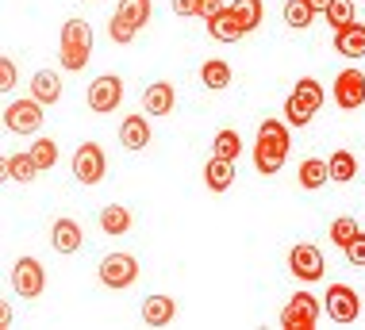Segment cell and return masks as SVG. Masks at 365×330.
<instances>
[{"label":"cell","mask_w":365,"mask_h":330,"mask_svg":"<svg viewBox=\"0 0 365 330\" xmlns=\"http://www.w3.org/2000/svg\"><path fill=\"white\" fill-rule=\"evenodd\" d=\"M289 158V123L284 119H262L258 123V143H254V165L262 177L281 173Z\"/></svg>","instance_id":"obj_1"},{"label":"cell","mask_w":365,"mask_h":330,"mask_svg":"<svg viewBox=\"0 0 365 330\" xmlns=\"http://www.w3.org/2000/svg\"><path fill=\"white\" fill-rule=\"evenodd\" d=\"M88 58H93V27H88V19H66L62 24V38H58V62L62 69H77L88 66Z\"/></svg>","instance_id":"obj_2"},{"label":"cell","mask_w":365,"mask_h":330,"mask_svg":"<svg viewBox=\"0 0 365 330\" xmlns=\"http://www.w3.org/2000/svg\"><path fill=\"white\" fill-rule=\"evenodd\" d=\"M43 108L38 100H12V104L4 108V127L12 135H38L43 131Z\"/></svg>","instance_id":"obj_3"},{"label":"cell","mask_w":365,"mask_h":330,"mask_svg":"<svg viewBox=\"0 0 365 330\" xmlns=\"http://www.w3.org/2000/svg\"><path fill=\"white\" fill-rule=\"evenodd\" d=\"M319 299H315L312 292H296L289 304L281 307V326L284 330H315V323H319Z\"/></svg>","instance_id":"obj_4"},{"label":"cell","mask_w":365,"mask_h":330,"mask_svg":"<svg viewBox=\"0 0 365 330\" xmlns=\"http://www.w3.org/2000/svg\"><path fill=\"white\" fill-rule=\"evenodd\" d=\"M323 311H327L334 323L350 326V323H358V315H361V296L354 292L350 284H331L327 299H323Z\"/></svg>","instance_id":"obj_5"},{"label":"cell","mask_w":365,"mask_h":330,"mask_svg":"<svg viewBox=\"0 0 365 330\" xmlns=\"http://www.w3.org/2000/svg\"><path fill=\"white\" fill-rule=\"evenodd\" d=\"M289 273L296 277V281L312 284V281H323V273H327V265H323V254L319 246L312 242H300L289 249Z\"/></svg>","instance_id":"obj_6"},{"label":"cell","mask_w":365,"mask_h":330,"mask_svg":"<svg viewBox=\"0 0 365 330\" xmlns=\"http://www.w3.org/2000/svg\"><path fill=\"white\" fill-rule=\"evenodd\" d=\"M101 281L104 288H131L139 281V262H135L131 254H104L101 257Z\"/></svg>","instance_id":"obj_7"},{"label":"cell","mask_w":365,"mask_h":330,"mask_svg":"<svg viewBox=\"0 0 365 330\" xmlns=\"http://www.w3.org/2000/svg\"><path fill=\"white\" fill-rule=\"evenodd\" d=\"M43 288H46L43 265H38L35 257H19L12 265V292L24 296V299H35V296H43Z\"/></svg>","instance_id":"obj_8"},{"label":"cell","mask_w":365,"mask_h":330,"mask_svg":"<svg viewBox=\"0 0 365 330\" xmlns=\"http://www.w3.org/2000/svg\"><path fill=\"white\" fill-rule=\"evenodd\" d=\"M104 169H108V162H104V150L96 146V143H81L77 146V154H73V177L81 185H101L104 181Z\"/></svg>","instance_id":"obj_9"},{"label":"cell","mask_w":365,"mask_h":330,"mask_svg":"<svg viewBox=\"0 0 365 330\" xmlns=\"http://www.w3.org/2000/svg\"><path fill=\"white\" fill-rule=\"evenodd\" d=\"M334 104H339L342 112H358L365 104V73L361 69H342V73L334 77Z\"/></svg>","instance_id":"obj_10"},{"label":"cell","mask_w":365,"mask_h":330,"mask_svg":"<svg viewBox=\"0 0 365 330\" xmlns=\"http://www.w3.org/2000/svg\"><path fill=\"white\" fill-rule=\"evenodd\" d=\"M123 104V81L120 77H112V73H104V77H96L93 85H88V108L93 112H115V108Z\"/></svg>","instance_id":"obj_11"},{"label":"cell","mask_w":365,"mask_h":330,"mask_svg":"<svg viewBox=\"0 0 365 330\" xmlns=\"http://www.w3.org/2000/svg\"><path fill=\"white\" fill-rule=\"evenodd\" d=\"M177 108V93L170 81H154L143 88V112L146 115H170Z\"/></svg>","instance_id":"obj_12"},{"label":"cell","mask_w":365,"mask_h":330,"mask_svg":"<svg viewBox=\"0 0 365 330\" xmlns=\"http://www.w3.org/2000/svg\"><path fill=\"white\" fill-rule=\"evenodd\" d=\"M208 35L215 38V43H239V38L246 35V27L231 8H220V12L208 19Z\"/></svg>","instance_id":"obj_13"},{"label":"cell","mask_w":365,"mask_h":330,"mask_svg":"<svg viewBox=\"0 0 365 330\" xmlns=\"http://www.w3.org/2000/svg\"><path fill=\"white\" fill-rule=\"evenodd\" d=\"M85 242V231L73 223V219H54V227H51V246H54V254H77Z\"/></svg>","instance_id":"obj_14"},{"label":"cell","mask_w":365,"mask_h":330,"mask_svg":"<svg viewBox=\"0 0 365 330\" xmlns=\"http://www.w3.org/2000/svg\"><path fill=\"white\" fill-rule=\"evenodd\" d=\"M177 319V299L173 296H146L143 304V323L146 326H170Z\"/></svg>","instance_id":"obj_15"},{"label":"cell","mask_w":365,"mask_h":330,"mask_svg":"<svg viewBox=\"0 0 365 330\" xmlns=\"http://www.w3.org/2000/svg\"><path fill=\"white\" fill-rule=\"evenodd\" d=\"M204 185H208V192H227L235 185V162L212 154L208 165H204Z\"/></svg>","instance_id":"obj_16"},{"label":"cell","mask_w":365,"mask_h":330,"mask_svg":"<svg viewBox=\"0 0 365 330\" xmlns=\"http://www.w3.org/2000/svg\"><path fill=\"white\" fill-rule=\"evenodd\" d=\"M31 96L38 100V104H58V100H62V77H58L54 69H35Z\"/></svg>","instance_id":"obj_17"},{"label":"cell","mask_w":365,"mask_h":330,"mask_svg":"<svg viewBox=\"0 0 365 330\" xmlns=\"http://www.w3.org/2000/svg\"><path fill=\"white\" fill-rule=\"evenodd\" d=\"M334 50L342 58H365V24H350L334 31Z\"/></svg>","instance_id":"obj_18"},{"label":"cell","mask_w":365,"mask_h":330,"mask_svg":"<svg viewBox=\"0 0 365 330\" xmlns=\"http://www.w3.org/2000/svg\"><path fill=\"white\" fill-rule=\"evenodd\" d=\"M120 143L127 150H143L150 143V123H146V115H127L120 123Z\"/></svg>","instance_id":"obj_19"},{"label":"cell","mask_w":365,"mask_h":330,"mask_svg":"<svg viewBox=\"0 0 365 330\" xmlns=\"http://www.w3.org/2000/svg\"><path fill=\"white\" fill-rule=\"evenodd\" d=\"M327 181H331V165L323 158H304L300 162V188L315 192V188H323Z\"/></svg>","instance_id":"obj_20"},{"label":"cell","mask_w":365,"mask_h":330,"mask_svg":"<svg viewBox=\"0 0 365 330\" xmlns=\"http://www.w3.org/2000/svg\"><path fill=\"white\" fill-rule=\"evenodd\" d=\"M4 173H8V181H19V185H31L38 173H43V169L35 165V158H31V150H27V154H12L4 162Z\"/></svg>","instance_id":"obj_21"},{"label":"cell","mask_w":365,"mask_h":330,"mask_svg":"<svg viewBox=\"0 0 365 330\" xmlns=\"http://www.w3.org/2000/svg\"><path fill=\"white\" fill-rule=\"evenodd\" d=\"M327 165H331V181L334 185H350L354 173H358V158H354L350 150H334Z\"/></svg>","instance_id":"obj_22"},{"label":"cell","mask_w":365,"mask_h":330,"mask_svg":"<svg viewBox=\"0 0 365 330\" xmlns=\"http://www.w3.org/2000/svg\"><path fill=\"white\" fill-rule=\"evenodd\" d=\"M101 231L104 234H127L131 231V212L120 207V204H108L101 212Z\"/></svg>","instance_id":"obj_23"},{"label":"cell","mask_w":365,"mask_h":330,"mask_svg":"<svg viewBox=\"0 0 365 330\" xmlns=\"http://www.w3.org/2000/svg\"><path fill=\"white\" fill-rule=\"evenodd\" d=\"M315 8L308 4V0H284V24L296 27V31H304V27H312L315 24Z\"/></svg>","instance_id":"obj_24"},{"label":"cell","mask_w":365,"mask_h":330,"mask_svg":"<svg viewBox=\"0 0 365 330\" xmlns=\"http://www.w3.org/2000/svg\"><path fill=\"white\" fill-rule=\"evenodd\" d=\"M200 81L212 88V93H220V88L231 85V66L220 62V58H208V62L200 66Z\"/></svg>","instance_id":"obj_25"},{"label":"cell","mask_w":365,"mask_h":330,"mask_svg":"<svg viewBox=\"0 0 365 330\" xmlns=\"http://www.w3.org/2000/svg\"><path fill=\"white\" fill-rule=\"evenodd\" d=\"M212 154H215V158H227V162H239V154H242V138H239V131L223 127V131L215 135V143H212Z\"/></svg>","instance_id":"obj_26"},{"label":"cell","mask_w":365,"mask_h":330,"mask_svg":"<svg viewBox=\"0 0 365 330\" xmlns=\"http://www.w3.org/2000/svg\"><path fill=\"white\" fill-rule=\"evenodd\" d=\"M231 12L242 19L246 35H250V31H258V27H262V12H265V4H262V0H235Z\"/></svg>","instance_id":"obj_27"},{"label":"cell","mask_w":365,"mask_h":330,"mask_svg":"<svg viewBox=\"0 0 365 330\" xmlns=\"http://www.w3.org/2000/svg\"><path fill=\"white\" fill-rule=\"evenodd\" d=\"M323 19L331 24V31H342V27L358 24V16H354V0H331V8L323 12Z\"/></svg>","instance_id":"obj_28"},{"label":"cell","mask_w":365,"mask_h":330,"mask_svg":"<svg viewBox=\"0 0 365 330\" xmlns=\"http://www.w3.org/2000/svg\"><path fill=\"white\" fill-rule=\"evenodd\" d=\"M292 96L300 100L304 108H312V112H319V108H323V85L312 81V77H300L296 88H292Z\"/></svg>","instance_id":"obj_29"},{"label":"cell","mask_w":365,"mask_h":330,"mask_svg":"<svg viewBox=\"0 0 365 330\" xmlns=\"http://www.w3.org/2000/svg\"><path fill=\"white\" fill-rule=\"evenodd\" d=\"M361 227H358V219H350V215H339L331 223V242L339 246V249H346L350 242H354V234H358Z\"/></svg>","instance_id":"obj_30"},{"label":"cell","mask_w":365,"mask_h":330,"mask_svg":"<svg viewBox=\"0 0 365 330\" xmlns=\"http://www.w3.org/2000/svg\"><path fill=\"white\" fill-rule=\"evenodd\" d=\"M31 158H35V165L43 169V173H46V169H54L58 165V143H54V138H35V143H31Z\"/></svg>","instance_id":"obj_31"},{"label":"cell","mask_w":365,"mask_h":330,"mask_svg":"<svg viewBox=\"0 0 365 330\" xmlns=\"http://www.w3.org/2000/svg\"><path fill=\"white\" fill-rule=\"evenodd\" d=\"M123 19H131L135 27H143L146 19H150V12H154V4L150 0H120V8H115Z\"/></svg>","instance_id":"obj_32"},{"label":"cell","mask_w":365,"mask_h":330,"mask_svg":"<svg viewBox=\"0 0 365 330\" xmlns=\"http://www.w3.org/2000/svg\"><path fill=\"white\" fill-rule=\"evenodd\" d=\"M108 35H112V43H120V46H127L135 35H139V27L131 24V19H123L120 12H115L112 19H108Z\"/></svg>","instance_id":"obj_33"},{"label":"cell","mask_w":365,"mask_h":330,"mask_svg":"<svg viewBox=\"0 0 365 330\" xmlns=\"http://www.w3.org/2000/svg\"><path fill=\"white\" fill-rule=\"evenodd\" d=\"M312 119H315V112H312V108H304L296 96L284 100V123H289V127H308Z\"/></svg>","instance_id":"obj_34"},{"label":"cell","mask_w":365,"mask_h":330,"mask_svg":"<svg viewBox=\"0 0 365 330\" xmlns=\"http://www.w3.org/2000/svg\"><path fill=\"white\" fill-rule=\"evenodd\" d=\"M342 254H346V262H350L354 269H365V231L354 234V242L342 249Z\"/></svg>","instance_id":"obj_35"},{"label":"cell","mask_w":365,"mask_h":330,"mask_svg":"<svg viewBox=\"0 0 365 330\" xmlns=\"http://www.w3.org/2000/svg\"><path fill=\"white\" fill-rule=\"evenodd\" d=\"M0 88H16V62L12 58H0Z\"/></svg>","instance_id":"obj_36"},{"label":"cell","mask_w":365,"mask_h":330,"mask_svg":"<svg viewBox=\"0 0 365 330\" xmlns=\"http://www.w3.org/2000/svg\"><path fill=\"white\" fill-rule=\"evenodd\" d=\"M177 16H200V0H173Z\"/></svg>","instance_id":"obj_37"},{"label":"cell","mask_w":365,"mask_h":330,"mask_svg":"<svg viewBox=\"0 0 365 330\" xmlns=\"http://www.w3.org/2000/svg\"><path fill=\"white\" fill-rule=\"evenodd\" d=\"M223 8V0H200V19H212Z\"/></svg>","instance_id":"obj_38"},{"label":"cell","mask_w":365,"mask_h":330,"mask_svg":"<svg viewBox=\"0 0 365 330\" xmlns=\"http://www.w3.org/2000/svg\"><path fill=\"white\" fill-rule=\"evenodd\" d=\"M308 4H312V8H315V12H319V16H323V12H327V8H331V0H308Z\"/></svg>","instance_id":"obj_39"}]
</instances>
